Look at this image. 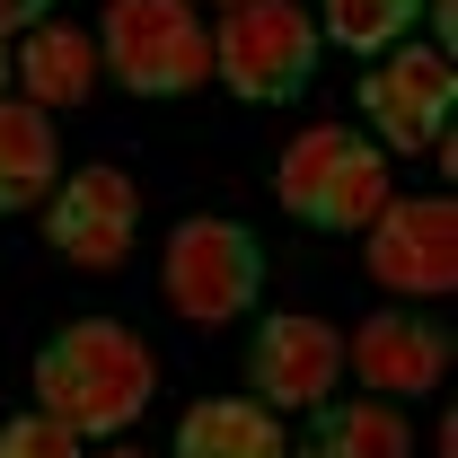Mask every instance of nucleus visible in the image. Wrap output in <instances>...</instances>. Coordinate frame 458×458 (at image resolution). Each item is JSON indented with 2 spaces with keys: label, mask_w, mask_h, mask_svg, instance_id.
I'll return each mask as SVG.
<instances>
[{
  "label": "nucleus",
  "mask_w": 458,
  "mask_h": 458,
  "mask_svg": "<svg viewBox=\"0 0 458 458\" xmlns=\"http://www.w3.org/2000/svg\"><path fill=\"white\" fill-rule=\"evenodd\" d=\"M159 397V352L132 335L123 318H80L36 352V405L71 423L80 441H114L132 432Z\"/></svg>",
  "instance_id": "f257e3e1"
},
{
  "label": "nucleus",
  "mask_w": 458,
  "mask_h": 458,
  "mask_svg": "<svg viewBox=\"0 0 458 458\" xmlns=\"http://www.w3.org/2000/svg\"><path fill=\"white\" fill-rule=\"evenodd\" d=\"M274 194L300 229H370V212L388 203V150L352 123H309L274 159Z\"/></svg>",
  "instance_id": "f03ea898"
},
{
  "label": "nucleus",
  "mask_w": 458,
  "mask_h": 458,
  "mask_svg": "<svg viewBox=\"0 0 458 458\" xmlns=\"http://www.w3.org/2000/svg\"><path fill=\"white\" fill-rule=\"evenodd\" d=\"M159 300L185 327L247 318L265 300V247H256V229L229 221V212H185L168 229V256H159Z\"/></svg>",
  "instance_id": "7ed1b4c3"
},
{
  "label": "nucleus",
  "mask_w": 458,
  "mask_h": 458,
  "mask_svg": "<svg viewBox=\"0 0 458 458\" xmlns=\"http://www.w3.org/2000/svg\"><path fill=\"white\" fill-rule=\"evenodd\" d=\"M98 54L132 98H194L212 80V27L194 18V0H106Z\"/></svg>",
  "instance_id": "20e7f679"
},
{
  "label": "nucleus",
  "mask_w": 458,
  "mask_h": 458,
  "mask_svg": "<svg viewBox=\"0 0 458 458\" xmlns=\"http://www.w3.org/2000/svg\"><path fill=\"white\" fill-rule=\"evenodd\" d=\"M212 71L247 106H291L318 71V18L300 0H238L212 27Z\"/></svg>",
  "instance_id": "39448f33"
},
{
  "label": "nucleus",
  "mask_w": 458,
  "mask_h": 458,
  "mask_svg": "<svg viewBox=\"0 0 458 458\" xmlns=\"http://www.w3.org/2000/svg\"><path fill=\"white\" fill-rule=\"evenodd\" d=\"M361 265L370 283L397 300H441L458 283V212L450 194H388L361 229Z\"/></svg>",
  "instance_id": "423d86ee"
},
{
  "label": "nucleus",
  "mask_w": 458,
  "mask_h": 458,
  "mask_svg": "<svg viewBox=\"0 0 458 458\" xmlns=\"http://www.w3.org/2000/svg\"><path fill=\"white\" fill-rule=\"evenodd\" d=\"M450 98H458L450 54H432V45H388V54L361 71V123L397 159H423V150L450 141Z\"/></svg>",
  "instance_id": "0eeeda50"
},
{
  "label": "nucleus",
  "mask_w": 458,
  "mask_h": 458,
  "mask_svg": "<svg viewBox=\"0 0 458 458\" xmlns=\"http://www.w3.org/2000/svg\"><path fill=\"white\" fill-rule=\"evenodd\" d=\"M132 238H141V185L106 159H89V168H71L54 185V212H45V247H54L62 265H80V274H114L123 256H132Z\"/></svg>",
  "instance_id": "6e6552de"
},
{
  "label": "nucleus",
  "mask_w": 458,
  "mask_h": 458,
  "mask_svg": "<svg viewBox=\"0 0 458 458\" xmlns=\"http://www.w3.org/2000/svg\"><path fill=\"white\" fill-rule=\"evenodd\" d=\"M247 379H256V405L309 414V405L335 397V379H344V335L327 318H309V309H283V318H265L256 344H247Z\"/></svg>",
  "instance_id": "1a4fd4ad"
},
{
  "label": "nucleus",
  "mask_w": 458,
  "mask_h": 458,
  "mask_svg": "<svg viewBox=\"0 0 458 458\" xmlns=\"http://www.w3.org/2000/svg\"><path fill=\"white\" fill-rule=\"evenodd\" d=\"M344 370L370 397H432L450 370V327L432 309H379L344 335Z\"/></svg>",
  "instance_id": "9d476101"
},
{
  "label": "nucleus",
  "mask_w": 458,
  "mask_h": 458,
  "mask_svg": "<svg viewBox=\"0 0 458 458\" xmlns=\"http://www.w3.org/2000/svg\"><path fill=\"white\" fill-rule=\"evenodd\" d=\"M291 458H414V432L388 397H327L309 405V432L291 441Z\"/></svg>",
  "instance_id": "9b49d317"
},
{
  "label": "nucleus",
  "mask_w": 458,
  "mask_h": 458,
  "mask_svg": "<svg viewBox=\"0 0 458 458\" xmlns=\"http://www.w3.org/2000/svg\"><path fill=\"white\" fill-rule=\"evenodd\" d=\"M9 71H18V89H27V106H80L89 89H98V36H80V27H62V18H45V27H27V45L9 54Z\"/></svg>",
  "instance_id": "f8f14e48"
},
{
  "label": "nucleus",
  "mask_w": 458,
  "mask_h": 458,
  "mask_svg": "<svg viewBox=\"0 0 458 458\" xmlns=\"http://www.w3.org/2000/svg\"><path fill=\"white\" fill-rule=\"evenodd\" d=\"M62 185V141L54 114L27 98H0V212H36Z\"/></svg>",
  "instance_id": "ddd939ff"
},
{
  "label": "nucleus",
  "mask_w": 458,
  "mask_h": 458,
  "mask_svg": "<svg viewBox=\"0 0 458 458\" xmlns=\"http://www.w3.org/2000/svg\"><path fill=\"white\" fill-rule=\"evenodd\" d=\"M176 458H291V432L256 397H203L176 423Z\"/></svg>",
  "instance_id": "4468645a"
},
{
  "label": "nucleus",
  "mask_w": 458,
  "mask_h": 458,
  "mask_svg": "<svg viewBox=\"0 0 458 458\" xmlns=\"http://www.w3.org/2000/svg\"><path fill=\"white\" fill-rule=\"evenodd\" d=\"M414 18H423V0H327L318 9V27L335 36L344 54H370V62L388 54V45H405Z\"/></svg>",
  "instance_id": "2eb2a0df"
},
{
  "label": "nucleus",
  "mask_w": 458,
  "mask_h": 458,
  "mask_svg": "<svg viewBox=\"0 0 458 458\" xmlns=\"http://www.w3.org/2000/svg\"><path fill=\"white\" fill-rule=\"evenodd\" d=\"M0 458H89V450H80V432H71V423H54V414L36 405V414L0 423Z\"/></svg>",
  "instance_id": "dca6fc26"
},
{
  "label": "nucleus",
  "mask_w": 458,
  "mask_h": 458,
  "mask_svg": "<svg viewBox=\"0 0 458 458\" xmlns=\"http://www.w3.org/2000/svg\"><path fill=\"white\" fill-rule=\"evenodd\" d=\"M45 18H54V0H0V36H27Z\"/></svg>",
  "instance_id": "f3484780"
},
{
  "label": "nucleus",
  "mask_w": 458,
  "mask_h": 458,
  "mask_svg": "<svg viewBox=\"0 0 458 458\" xmlns=\"http://www.w3.org/2000/svg\"><path fill=\"white\" fill-rule=\"evenodd\" d=\"M9 89H18V71H9V45H0V98H9Z\"/></svg>",
  "instance_id": "a211bd4d"
},
{
  "label": "nucleus",
  "mask_w": 458,
  "mask_h": 458,
  "mask_svg": "<svg viewBox=\"0 0 458 458\" xmlns=\"http://www.w3.org/2000/svg\"><path fill=\"white\" fill-rule=\"evenodd\" d=\"M203 9H238V0H203Z\"/></svg>",
  "instance_id": "6ab92c4d"
},
{
  "label": "nucleus",
  "mask_w": 458,
  "mask_h": 458,
  "mask_svg": "<svg viewBox=\"0 0 458 458\" xmlns=\"http://www.w3.org/2000/svg\"><path fill=\"white\" fill-rule=\"evenodd\" d=\"M106 458H141V450H106Z\"/></svg>",
  "instance_id": "aec40b11"
}]
</instances>
